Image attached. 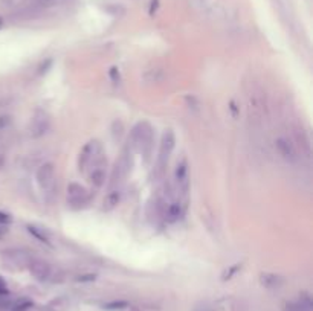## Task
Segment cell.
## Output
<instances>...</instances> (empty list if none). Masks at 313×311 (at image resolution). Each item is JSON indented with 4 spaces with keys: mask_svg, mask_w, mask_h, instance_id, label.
I'll use <instances>...</instances> for the list:
<instances>
[{
    "mask_svg": "<svg viewBox=\"0 0 313 311\" xmlns=\"http://www.w3.org/2000/svg\"><path fill=\"white\" fill-rule=\"evenodd\" d=\"M284 311H313V301L307 293H304L298 301L287 302L284 305Z\"/></svg>",
    "mask_w": 313,
    "mask_h": 311,
    "instance_id": "cell-14",
    "label": "cell"
},
{
    "mask_svg": "<svg viewBox=\"0 0 313 311\" xmlns=\"http://www.w3.org/2000/svg\"><path fill=\"white\" fill-rule=\"evenodd\" d=\"M119 201H121V192H119V189H115V191L109 192L107 197L104 198L102 209L104 211H112V209H115L119 205Z\"/></svg>",
    "mask_w": 313,
    "mask_h": 311,
    "instance_id": "cell-18",
    "label": "cell"
},
{
    "mask_svg": "<svg viewBox=\"0 0 313 311\" xmlns=\"http://www.w3.org/2000/svg\"><path fill=\"white\" fill-rule=\"evenodd\" d=\"M36 2L42 6H50V5L57 3V0H36Z\"/></svg>",
    "mask_w": 313,
    "mask_h": 311,
    "instance_id": "cell-32",
    "label": "cell"
},
{
    "mask_svg": "<svg viewBox=\"0 0 313 311\" xmlns=\"http://www.w3.org/2000/svg\"><path fill=\"white\" fill-rule=\"evenodd\" d=\"M5 233H6V229L0 226V240H2V238L5 236Z\"/></svg>",
    "mask_w": 313,
    "mask_h": 311,
    "instance_id": "cell-33",
    "label": "cell"
},
{
    "mask_svg": "<svg viewBox=\"0 0 313 311\" xmlns=\"http://www.w3.org/2000/svg\"><path fill=\"white\" fill-rule=\"evenodd\" d=\"M26 230L36 238L37 241H40L42 244H46V246H50L52 243H50V238H49V235L45 232V229H40V227H37V226H34V224H28L26 226Z\"/></svg>",
    "mask_w": 313,
    "mask_h": 311,
    "instance_id": "cell-16",
    "label": "cell"
},
{
    "mask_svg": "<svg viewBox=\"0 0 313 311\" xmlns=\"http://www.w3.org/2000/svg\"><path fill=\"white\" fill-rule=\"evenodd\" d=\"M175 180L178 185V191L182 197H186L189 192V170L186 159H182L175 171Z\"/></svg>",
    "mask_w": 313,
    "mask_h": 311,
    "instance_id": "cell-9",
    "label": "cell"
},
{
    "mask_svg": "<svg viewBox=\"0 0 313 311\" xmlns=\"http://www.w3.org/2000/svg\"><path fill=\"white\" fill-rule=\"evenodd\" d=\"M49 127H50V119H49L47 113L42 112V110H37L28 127L29 136L32 139H39L49 132Z\"/></svg>",
    "mask_w": 313,
    "mask_h": 311,
    "instance_id": "cell-6",
    "label": "cell"
},
{
    "mask_svg": "<svg viewBox=\"0 0 313 311\" xmlns=\"http://www.w3.org/2000/svg\"><path fill=\"white\" fill-rule=\"evenodd\" d=\"M101 154H102V145H101L99 140L93 139V140L86 143L84 148L80 153V159H78L80 171H86V170H88L98 157H101Z\"/></svg>",
    "mask_w": 313,
    "mask_h": 311,
    "instance_id": "cell-2",
    "label": "cell"
},
{
    "mask_svg": "<svg viewBox=\"0 0 313 311\" xmlns=\"http://www.w3.org/2000/svg\"><path fill=\"white\" fill-rule=\"evenodd\" d=\"M11 222H12V217H11L9 214H6V212H2V211H0V226H2V227H6V226L11 224Z\"/></svg>",
    "mask_w": 313,
    "mask_h": 311,
    "instance_id": "cell-26",
    "label": "cell"
},
{
    "mask_svg": "<svg viewBox=\"0 0 313 311\" xmlns=\"http://www.w3.org/2000/svg\"><path fill=\"white\" fill-rule=\"evenodd\" d=\"M165 78V73L162 69H150L144 73V80L147 83H161Z\"/></svg>",
    "mask_w": 313,
    "mask_h": 311,
    "instance_id": "cell-19",
    "label": "cell"
},
{
    "mask_svg": "<svg viewBox=\"0 0 313 311\" xmlns=\"http://www.w3.org/2000/svg\"><path fill=\"white\" fill-rule=\"evenodd\" d=\"M95 279H96V274H83V276L77 278L78 282H93Z\"/></svg>",
    "mask_w": 313,
    "mask_h": 311,
    "instance_id": "cell-29",
    "label": "cell"
},
{
    "mask_svg": "<svg viewBox=\"0 0 313 311\" xmlns=\"http://www.w3.org/2000/svg\"><path fill=\"white\" fill-rule=\"evenodd\" d=\"M240 268H241V266H240V264H234L232 267H229L228 270H226V271L223 273L222 279H223V281H228V279H231V278L234 276V274H235V273H237Z\"/></svg>",
    "mask_w": 313,
    "mask_h": 311,
    "instance_id": "cell-24",
    "label": "cell"
},
{
    "mask_svg": "<svg viewBox=\"0 0 313 311\" xmlns=\"http://www.w3.org/2000/svg\"><path fill=\"white\" fill-rule=\"evenodd\" d=\"M110 132H112V136L116 142H119L121 139H123L124 136V124L121 122L119 119L113 121L112 122V128H110Z\"/></svg>",
    "mask_w": 313,
    "mask_h": 311,
    "instance_id": "cell-20",
    "label": "cell"
},
{
    "mask_svg": "<svg viewBox=\"0 0 313 311\" xmlns=\"http://www.w3.org/2000/svg\"><path fill=\"white\" fill-rule=\"evenodd\" d=\"M32 307H34V304L29 299H20L12 305L11 311H29Z\"/></svg>",
    "mask_w": 313,
    "mask_h": 311,
    "instance_id": "cell-21",
    "label": "cell"
},
{
    "mask_svg": "<svg viewBox=\"0 0 313 311\" xmlns=\"http://www.w3.org/2000/svg\"><path fill=\"white\" fill-rule=\"evenodd\" d=\"M36 180H37V185L43 192H49L52 188H54V183H55V170H54V165L52 163H43L40 165V168L37 170L36 174Z\"/></svg>",
    "mask_w": 313,
    "mask_h": 311,
    "instance_id": "cell-7",
    "label": "cell"
},
{
    "mask_svg": "<svg viewBox=\"0 0 313 311\" xmlns=\"http://www.w3.org/2000/svg\"><path fill=\"white\" fill-rule=\"evenodd\" d=\"M158 9H159V0H150V9H148L150 15H154Z\"/></svg>",
    "mask_w": 313,
    "mask_h": 311,
    "instance_id": "cell-30",
    "label": "cell"
},
{
    "mask_svg": "<svg viewBox=\"0 0 313 311\" xmlns=\"http://www.w3.org/2000/svg\"><path fill=\"white\" fill-rule=\"evenodd\" d=\"M127 307H129V304H127L126 301H112V302H109V304L104 305V308H106V310H112V311L124 310V308H127Z\"/></svg>",
    "mask_w": 313,
    "mask_h": 311,
    "instance_id": "cell-23",
    "label": "cell"
},
{
    "mask_svg": "<svg viewBox=\"0 0 313 311\" xmlns=\"http://www.w3.org/2000/svg\"><path fill=\"white\" fill-rule=\"evenodd\" d=\"M292 142L295 146H297L298 153L301 151L307 157L310 156V151H312L310 137H309V133L303 128V125H295L292 128Z\"/></svg>",
    "mask_w": 313,
    "mask_h": 311,
    "instance_id": "cell-11",
    "label": "cell"
},
{
    "mask_svg": "<svg viewBox=\"0 0 313 311\" xmlns=\"http://www.w3.org/2000/svg\"><path fill=\"white\" fill-rule=\"evenodd\" d=\"M176 146V136L173 130H165L162 137H161V146H159V159H158V168L161 170V173L164 171V168L167 167L170 156L175 151Z\"/></svg>",
    "mask_w": 313,
    "mask_h": 311,
    "instance_id": "cell-4",
    "label": "cell"
},
{
    "mask_svg": "<svg viewBox=\"0 0 313 311\" xmlns=\"http://www.w3.org/2000/svg\"><path fill=\"white\" fill-rule=\"evenodd\" d=\"M260 284L268 290H276L284 285V278L276 273H262L260 274Z\"/></svg>",
    "mask_w": 313,
    "mask_h": 311,
    "instance_id": "cell-15",
    "label": "cell"
},
{
    "mask_svg": "<svg viewBox=\"0 0 313 311\" xmlns=\"http://www.w3.org/2000/svg\"><path fill=\"white\" fill-rule=\"evenodd\" d=\"M50 66H52V60H46V63H42V66L37 69L39 70L37 73H39V75H43V73H46L50 69Z\"/></svg>",
    "mask_w": 313,
    "mask_h": 311,
    "instance_id": "cell-28",
    "label": "cell"
},
{
    "mask_svg": "<svg viewBox=\"0 0 313 311\" xmlns=\"http://www.w3.org/2000/svg\"><path fill=\"white\" fill-rule=\"evenodd\" d=\"M106 165H107L106 160H104L102 157H98L89 167L90 168V171H89V181L92 183L95 188H102L104 183H106V177H107Z\"/></svg>",
    "mask_w": 313,
    "mask_h": 311,
    "instance_id": "cell-10",
    "label": "cell"
},
{
    "mask_svg": "<svg viewBox=\"0 0 313 311\" xmlns=\"http://www.w3.org/2000/svg\"><path fill=\"white\" fill-rule=\"evenodd\" d=\"M2 28H3V17L0 15V29H2Z\"/></svg>",
    "mask_w": 313,
    "mask_h": 311,
    "instance_id": "cell-34",
    "label": "cell"
},
{
    "mask_svg": "<svg viewBox=\"0 0 313 311\" xmlns=\"http://www.w3.org/2000/svg\"><path fill=\"white\" fill-rule=\"evenodd\" d=\"M132 154L133 153L130 151L129 146H126L124 151L121 153L119 159L115 163V168H113L112 185H118V183H121V181H123L129 176V173L132 170Z\"/></svg>",
    "mask_w": 313,
    "mask_h": 311,
    "instance_id": "cell-3",
    "label": "cell"
},
{
    "mask_svg": "<svg viewBox=\"0 0 313 311\" xmlns=\"http://www.w3.org/2000/svg\"><path fill=\"white\" fill-rule=\"evenodd\" d=\"M3 260L9 266H15L17 268H23L29 264V261L32 258L22 249H9V250L3 252Z\"/></svg>",
    "mask_w": 313,
    "mask_h": 311,
    "instance_id": "cell-12",
    "label": "cell"
},
{
    "mask_svg": "<svg viewBox=\"0 0 313 311\" xmlns=\"http://www.w3.org/2000/svg\"><path fill=\"white\" fill-rule=\"evenodd\" d=\"M89 203V192L80 183H71L67 186V205L72 209H83Z\"/></svg>",
    "mask_w": 313,
    "mask_h": 311,
    "instance_id": "cell-5",
    "label": "cell"
},
{
    "mask_svg": "<svg viewBox=\"0 0 313 311\" xmlns=\"http://www.w3.org/2000/svg\"><path fill=\"white\" fill-rule=\"evenodd\" d=\"M109 77H110V80H112L113 84H119V83H121V72H119V69H118L116 66L110 67V70H109Z\"/></svg>",
    "mask_w": 313,
    "mask_h": 311,
    "instance_id": "cell-25",
    "label": "cell"
},
{
    "mask_svg": "<svg viewBox=\"0 0 313 311\" xmlns=\"http://www.w3.org/2000/svg\"><path fill=\"white\" fill-rule=\"evenodd\" d=\"M9 125H11V116H6V115L0 116V132L5 130V128H8Z\"/></svg>",
    "mask_w": 313,
    "mask_h": 311,
    "instance_id": "cell-27",
    "label": "cell"
},
{
    "mask_svg": "<svg viewBox=\"0 0 313 311\" xmlns=\"http://www.w3.org/2000/svg\"><path fill=\"white\" fill-rule=\"evenodd\" d=\"M28 268H29V273L32 274V276L40 282L47 281L52 274L50 266L43 260H31L29 264H28Z\"/></svg>",
    "mask_w": 313,
    "mask_h": 311,
    "instance_id": "cell-13",
    "label": "cell"
},
{
    "mask_svg": "<svg viewBox=\"0 0 313 311\" xmlns=\"http://www.w3.org/2000/svg\"><path fill=\"white\" fill-rule=\"evenodd\" d=\"M129 148L132 153L142 154L145 159L150 157L151 146H153V128L148 122H139L130 133Z\"/></svg>",
    "mask_w": 313,
    "mask_h": 311,
    "instance_id": "cell-1",
    "label": "cell"
},
{
    "mask_svg": "<svg viewBox=\"0 0 313 311\" xmlns=\"http://www.w3.org/2000/svg\"><path fill=\"white\" fill-rule=\"evenodd\" d=\"M6 295H9V290L6 287L5 281L0 278V296H6Z\"/></svg>",
    "mask_w": 313,
    "mask_h": 311,
    "instance_id": "cell-31",
    "label": "cell"
},
{
    "mask_svg": "<svg viewBox=\"0 0 313 311\" xmlns=\"http://www.w3.org/2000/svg\"><path fill=\"white\" fill-rule=\"evenodd\" d=\"M183 215V208L182 205L179 203V201H176V203H171L167 209V220L170 223H176L180 220V217Z\"/></svg>",
    "mask_w": 313,
    "mask_h": 311,
    "instance_id": "cell-17",
    "label": "cell"
},
{
    "mask_svg": "<svg viewBox=\"0 0 313 311\" xmlns=\"http://www.w3.org/2000/svg\"><path fill=\"white\" fill-rule=\"evenodd\" d=\"M275 148H276L278 154L289 163H297L300 160V153L297 150V146L293 145L292 139H289V137H284V136L278 137L275 140Z\"/></svg>",
    "mask_w": 313,
    "mask_h": 311,
    "instance_id": "cell-8",
    "label": "cell"
},
{
    "mask_svg": "<svg viewBox=\"0 0 313 311\" xmlns=\"http://www.w3.org/2000/svg\"><path fill=\"white\" fill-rule=\"evenodd\" d=\"M189 5L200 12H206L210 8V0H189Z\"/></svg>",
    "mask_w": 313,
    "mask_h": 311,
    "instance_id": "cell-22",
    "label": "cell"
}]
</instances>
